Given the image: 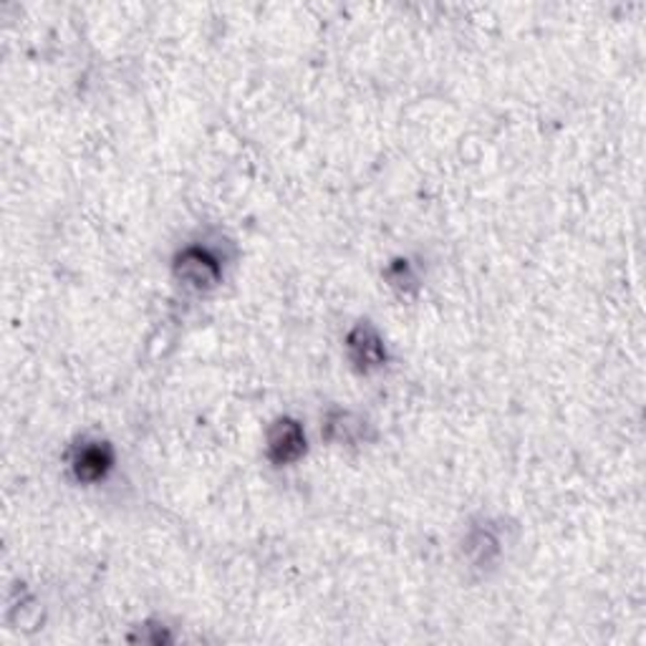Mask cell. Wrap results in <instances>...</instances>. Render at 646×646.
<instances>
[{
    "mask_svg": "<svg viewBox=\"0 0 646 646\" xmlns=\"http://www.w3.org/2000/svg\"><path fill=\"white\" fill-rule=\"evenodd\" d=\"M346 353H349V361L353 367L363 371V375L377 371L387 363L384 339L369 324H359L357 329L349 331V336H346Z\"/></svg>",
    "mask_w": 646,
    "mask_h": 646,
    "instance_id": "obj_3",
    "label": "cell"
},
{
    "mask_svg": "<svg viewBox=\"0 0 646 646\" xmlns=\"http://www.w3.org/2000/svg\"><path fill=\"white\" fill-rule=\"evenodd\" d=\"M175 276L187 288L195 290H211L223 278L221 260H217L211 250L199 248V245H187L175 256Z\"/></svg>",
    "mask_w": 646,
    "mask_h": 646,
    "instance_id": "obj_1",
    "label": "cell"
},
{
    "mask_svg": "<svg viewBox=\"0 0 646 646\" xmlns=\"http://www.w3.org/2000/svg\"><path fill=\"white\" fill-rule=\"evenodd\" d=\"M114 468V450L102 440H84L71 452V472L79 482H99Z\"/></svg>",
    "mask_w": 646,
    "mask_h": 646,
    "instance_id": "obj_4",
    "label": "cell"
},
{
    "mask_svg": "<svg viewBox=\"0 0 646 646\" xmlns=\"http://www.w3.org/2000/svg\"><path fill=\"white\" fill-rule=\"evenodd\" d=\"M266 452L273 465L286 468L294 465L306 454V432L301 422L290 420V417H280L270 424L266 437Z\"/></svg>",
    "mask_w": 646,
    "mask_h": 646,
    "instance_id": "obj_2",
    "label": "cell"
},
{
    "mask_svg": "<svg viewBox=\"0 0 646 646\" xmlns=\"http://www.w3.org/2000/svg\"><path fill=\"white\" fill-rule=\"evenodd\" d=\"M326 434L334 442H357L367 434V422L357 417L349 409H334V412L326 417Z\"/></svg>",
    "mask_w": 646,
    "mask_h": 646,
    "instance_id": "obj_5",
    "label": "cell"
}]
</instances>
